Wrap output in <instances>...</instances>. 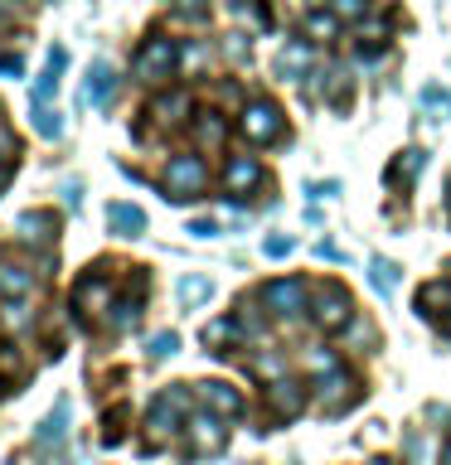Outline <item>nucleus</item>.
<instances>
[{
  "label": "nucleus",
  "mask_w": 451,
  "mask_h": 465,
  "mask_svg": "<svg viewBox=\"0 0 451 465\" xmlns=\"http://www.w3.org/2000/svg\"><path fill=\"white\" fill-rule=\"evenodd\" d=\"M189 412H195V407H189V388L160 392V398L151 402V412H145V450H160L170 436H180Z\"/></svg>",
  "instance_id": "1"
},
{
  "label": "nucleus",
  "mask_w": 451,
  "mask_h": 465,
  "mask_svg": "<svg viewBox=\"0 0 451 465\" xmlns=\"http://www.w3.org/2000/svg\"><path fill=\"white\" fill-rule=\"evenodd\" d=\"M165 199L175 203H189V199H199L204 189H209V165H204V155H170V165H165Z\"/></svg>",
  "instance_id": "2"
},
{
  "label": "nucleus",
  "mask_w": 451,
  "mask_h": 465,
  "mask_svg": "<svg viewBox=\"0 0 451 465\" xmlns=\"http://www.w3.org/2000/svg\"><path fill=\"white\" fill-rule=\"evenodd\" d=\"M306 282L301 276H276V282H267L257 291V301H262V311H267L272 320H282V325H296L301 311H306Z\"/></svg>",
  "instance_id": "3"
},
{
  "label": "nucleus",
  "mask_w": 451,
  "mask_h": 465,
  "mask_svg": "<svg viewBox=\"0 0 451 465\" xmlns=\"http://www.w3.org/2000/svg\"><path fill=\"white\" fill-rule=\"evenodd\" d=\"M282 126H286L282 107H276V102H267V97H253V102L238 112V131L247 136V145H272V141H282Z\"/></svg>",
  "instance_id": "4"
},
{
  "label": "nucleus",
  "mask_w": 451,
  "mask_h": 465,
  "mask_svg": "<svg viewBox=\"0 0 451 465\" xmlns=\"http://www.w3.org/2000/svg\"><path fill=\"white\" fill-rule=\"evenodd\" d=\"M311 320L326 334H340V330H349L355 325V296L340 286V282H326L316 291V305H311Z\"/></svg>",
  "instance_id": "5"
},
{
  "label": "nucleus",
  "mask_w": 451,
  "mask_h": 465,
  "mask_svg": "<svg viewBox=\"0 0 451 465\" xmlns=\"http://www.w3.org/2000/svg\"><path fill=\"white\" fill-rule=\"evenodd\" d=\"M131 68H136V78H145V83H165L175 68H180V39H145L141 49H136V58H131Z\"/></svg>",
  "instance_id": "6"
},
{
  "label": "nucleus",
  "mask_w": 451,
  "mask_h": 465,
  "mask_svg": "<svg viewBox=\"0 0 451 465\" xmlns=\"http://www.w3.org/2000/svg\"><path fill=\"white\" fill-rule=\"evenodd\" d=\"M185 436H189V456H214V450H224L228 446V427H224V417L214 412V407H199V412H189L185 417Z\"/></svg>",
  "instance_id": "7"
},
{
  "label": "nucleus",
  "mask_w": 451,
  "mask_h": 465,
  "mask_svg": "<svg viewBox=\"0 0 451 465\" xmlns=\"http://www.w3.org/2000/svg\"><path fill=\"white\" fill-rule=\"evenodd\" d=\"M355 398H359V378L345 369H330V373H316V402H320V412H330V417H340V412H349L355 407Z\"/></svg>",
  "instance_id": "8"
},
{
  "label": "nucleus",
  "mask_w": 451,
  "mask_h": 465,
  "mask_svg": "<svg viewBox=\"0 0 451 465\" xmlns=\"http://www.w3.org/2000/svg\"><path fill=\"white\" fill-rule=\"evenodd\" d=\"M73 305H78L83 315H93V320H102L112 311V282L107 276H78V286H73Z\"/></svg>",
  "instance_id": "9"
},
{
  "label": "nucleus",
  "mask_w": 451,
  "mask_h": 465,
  "mask_svg": "<svg viewBox=\"0 0 451 465\" xmlns=\"http://www.w3.org/2000/svg\"><path fill=\"white\" fill-rule=\"evenodd\" d=\"M224 189H228V199H243L247 189H257L262 184V165H257V155H228L224 160Z\"/></svg>",
  "instance_id": "10"
},
{
  "label": "nucleus",
  "mask_w": 451,
  "mask_h": 465,
  "mask_svg": "<svg viewBox=\"0 0 451 465\" xmlns=\"http://www.w3.org/2000/svg\"><path fill=\"white\" fill-rule=\"evenodd\" d=\"M349 87H355V83H349V73L345 68H320V73H311V97H320V102H330V107L335 112H345L349 107Z\"/></svg>",
  "instance_id": "11"
},
{
  "label": "nucleus",
  "mask_w": 451,
  "mask_h": 465,
  "mask_svg": "<svg viewBox=\"0 0 451 465\" xmlns=\"http://www.w3.org/2000/svg\"><path fill=\"white\" fill-rule=\"evenodd\" d=\"M15 238L29 242V247H54V242H58V218L44 213V209L20 213V218H15Z\"/></svg>",
  "instance_id": "12"
},
{
  "label": "nucleus",
  "mask_w": 451,
  "mask_h": 465,
  "mask_svg": "<svg viewBox=\"0 0 451 465\" xmlns=\"http://www.w3.org/2000/svg\"><path fill=\"white\" fill-rule=\"evenodd\" d=\"M39 276L25 267V262H15V257H0V296L5 301H25L29 291H35Z\"/></svg>",
  "instance_id": "13"
},
{
  "label": "nucleus",
  "mask_w": 451,
  "mask_h": 465,
  "mask_svg": "<svg viewBox=\"0 0 451 465\" xmlns=\"http://www.w3.org/2000/svg\"><path fill=\"white\" fill-rule=\"evenodd\" d=\"M267 402H272V412L276 417H301V407H306V388L296 383V378H276V383H267Z\"/></svg>",
  "instance_id": "14"
},
{
  "label": "nucleus",
  "mask_w": 451,
  "mask_h": 465,
  "mask_svg": "<svg viewBox=\"0 0 451 465\" xmlns=\"http://www.w3.org/2000/svg\"><path fill=\"white\" fill-rule=\"evenodd\" d=\"M199 340H204V349H214V354H228V344L247 340V330H243L238 315H218V320H209V325L199 330Z\"/></svg>",
  "instance_id": "15"
},
{
  "label": "nucleus",
  "mask_w": 451,
  "mask_h": 465,
  "mask_svg": "<svg viewBox=\"0 0 451 465\" xmlns=\"http://www.w3.org/2000/svg\"><path fill=\"white\" fill-rule=\"evenodd\" d=\"M417 311L427 320H446L451 315V282H422L417 286Z\"/></svg>",
  "instance_id": "16"
},
{
  "label": "nucleus",
  "mask_w": 451,
  "mask_h": 465,
  "mask_svg": "<svg viewBox=\"0 0 451 465\" xmlns=\"http://www.w3.org/2000/svg\"><path fill=\"white\" fill-rule=\"evenodd\" d=\"M199 398H204V407H214L218 417H238L243 412V392L233 383H199Z\"/></svg>",
  "instance_id": "17"
},
{
  "label": "nucleus",
  "mask_w": 451,
  "mask_h": 465,
  "mask_svg": "<svg viewBox=\"0 0 451 465\" xmlns=\"http://www.w3.org/2000/svg\"><path fill=\"white\" fill-rule=\"evenodd\" d=\"M311 44L306 39H291L282 54H276V73H282V78H306V73H311Z\"/></svg>",
  "instance_id": "18"
},
{
  "label": "nucleus",
  "mask_w": 451,
  "mask_h": 465,
  "mask_svg": "<svg viewBox=\"0 0 451 465\" xmlns=\"http://www.w3.org/2000/svg\"><path fill=\"white\" fill-rule=\"evenodd\" d=\"M64 68H68V49H49V58H44V73L35 78V102H49V97L58 93Z\"/></svg>",
  "instance_id": "19"
},
{
  "label": "nucleus",
  "mask_w": 451,
  "mask_h": 465,
  "mask_svg": "<svg viewBox=\"0 0 451 465\" xmlns=\"http://www.w3.org/2000/svg\"><path fill=\"white\" fill-rule=\"evenodd\" d=\"M112 64H102V58H97V64L93 68H87V83H83V102H87V107H107V97H112Z\"/></svg>",
  "instance_id": "20"
},
{
  "label": "nucleus",
  "mask_w": 451,
  "mask_h": 465,
  "mask_svg": "<svg viewBox=\"0 0 451 465\" xmlns=\"http://www.w3.org/2000/svg\"><path fill=\"white\" fill-rule=\"evenodd\" d=\"M189 107H195V102H189V93H185V87H175V93H160V97L151 102V116H155L160 126H175Z\"/></svg>",
  "instance_id": "21"
},
{
  "label": "nucleus",
  "mask_w": 451,
  "mask_h": 465,
  "mask_svg": "<svg viewBox=\"0 0 451 465\" xmlns=\"http://www.w3.org/2000/svg\"><path fill=\"white\" fill-rule=\"evenodd\" d=\"M247 373L262 378V383H276V378H286V354L282 349H257V354L247 359Z\"/></svg>",
  "instance_id": "22"
},
{
  "label": "nucleus",
  "mask_w": 451,
  "mask_h": 465,
  "mask_svg": "<svg viewBox=\"0 0 451 465\" xmlns=\"http://www.w3.org/2000/svg\"><path fill=\"white\" fill-rule=\"evenodd\" d=\"M107 223H112V232H122V238H141V232H145V213L136 209V203H112Z\"/></svg>",
  "instance_id": "23"
},
{
  "label": "nucleus",
  "mask_w": 451,
  "mask_h": 465,
  "mask_svg": "<svg viewBox=\"0 0 451 465\" xmlns=\"http://www.w3.org/2000/svg\"><path fill=\"white\" fill-rule=\"evenodd\" d=\"M195 136H199V145H214L218 151V145L228 141V122L214 107H204V112H195Z\"/></svg>",
  "instance_id": "24"
},
{
  "label": "nucleus",
  "mask_w": 451,
  "mask_h": 465,
  "mask_svg": "<svg viewBox=\"0 0 451 465\" xmlns=\"http://www.w3.org/2000/svg\"><path fill=\"white\" fill-rule=\"evenodd\" d=\"M64 436H68V402H58L54 412L44 417V427H39V436H35V441H39V446H58Z\"/></svg>",
  "instance_id": "25"
},
{
  "label": "nucleus",
  "mask_w": 451,
  "mask_h": 465,
  "mask_svg": "<svg viewBox=\"0 0 451 465\" xmlns=\"http://www.w3.org/2000/svg\"><path fill=\"white\" fill-rule=\"evenodd\" d=\"M136 315H141V296L136 301H112V311L102 315V325H107L112 334H122V330L136 325Z\"/></svg>",
  "instance_id": "26"
},
{
  "label": "nucleus",
  "mask_w": 451,
  "mask_h": 465,
  "mask_svg": "<svg viewBox=\"0 0 451 465\" xmlns=\"http://www.w3.org/2000/svg\"><path fill=\"white\" fill-rule=\"evenodd\" d=\"M170 20H180V25H209V0H170Z\"/></svg>",
  "instance_id": "27"
},
{
  "label": "nucleus",
  "mask_w": 451,
  "mask_h": 465,
  "mask_svg": "<svg viewBox=\"0 0 451 465\" xmlns=\"http://www.w3.org/2000/svg\"><path fill=\"white\" fill-rule=\"evenodd\" d=\"M335 29H340V15H335L330 5H326V10H311V15H306V35H311V39H330Z\"/></svg>",
  "instance_id": "28"
},
{
  "label": "nucleus",
  "mask_w": 451,
  "mask_h": 465,
  "mask_svg": "<svg viewBox=\"0 0 451 465\" xmlns=\"http://www.w3.org/2000/svg\"><path fill=\"white\" fill-rule=\"evenodd\" d=\"M369 282H374V291H384V296H388V291L398 286V267H393L388 257H374L369 262Z\"/></svg>",
  "instance_id": "29"
},
{
  "label": "nucleus",
  "mask_w": 451,
  "mask_h": 465,
  "mask_svg": "<svg viewBox=\"0 0 451 465\" xmlns=\"http://www.w3.org/2000/svg\"><path fill=\"white\" fill-rule=\"evenodd\" d=\"M214 296V282H204V276H180V301L185 305H199Z\"/></svg>",
  "instance_id": "30"
},
{
  "label": "nucleus",
  "mask_w": 451,
  "mask_h": 465,
  "mask_svg": "<svg viewBox=\"0 0 451 465\" xmlns=\"http://www.w3.org/2000/svg\"><path fill=\"white\" fill-rule=\"evenodd\" d=\"M35 131L39 136H64V116L49 112V102H35Z\"/></svg>",
  "instance_id": "31"
},
{
  "label": "nucleus",
  "mask_w": 451,
  "mask_h": 465,
  "mask_svg": "<svg viewBox=\"0 0 451 465\" xmlns=\"http://www.w3.org/2000/svg\"><path fill=\"white\" fill-rule=\"evenodd\" d=\"M306 369L330 373V369H340V354H335V349H306Z\"/></svg>",
  "instance_id": "32"
},
{
  "label": "nucleus",
  "mask_w": 451,
  "mask_h": 465,
  "mask_svg": "<svg viewBox=\"0 0 451 465\" xmlns=\"http://www.w3.org/2000/svg\"><path fill=\"white\" fill-rule=\"evenodd\" d=\"M422 107H427V112H442V116H451V93H446V87H422Z\"/></svg>",
  "instance_id": "33"
},
{
  "label": "nucleus",
  "mask_w": 451,
  "mask_h": 465,
  "mask_svg": "<svg viewBox=\"0 0 451 465\" xmlns=\"http://www.w3.org/2000/svg\"><path fill=\"white\" fill-rule=\"evenodd\" d=\"M326 5L340 15V20H364V15H369V0H326Z\"/></svg>",
  "instance_id": "34"
},
{
  "label": "nucleus",
  "mask_w": 451,
  "mask_h": 465,
  "mask_svg": "<svg viewBox=\"0 0 451 465\" xmlns=\"http://www.w3.org/2000/svg\"><path fill=\"white\" fill-rule=\"evenodd\" d=\"M15 160H20V141L10 126H0V165H15Z\"/></svg>",
  "instance_id": "35"
},
{
  "label": "nucleus",
  "mask_w": 451,
  "mask_h": 465,
  "mask_svg": "<svg viewBox=\"0 0 451 465\" xmlns=\"http://www.w3.org/2000/svg\"><path fill=\"white\" fill-rule=\"evenodd\" d=\"M175 349H180V334H155V340H151V359H170L175 354Z\"/></svg>",
  "instance_id": "36"
},
{
  "label": "nucleus",
  "mask_w": 451,
  "mask_h": 465,
  "mask_svg": "<svg viewBox=\"0 0 451 465\" xmlns=\"http://www.w3.org/2000/svg\"><path fill=\"white\" fill-rule=\"evenodd\" d=\"M417 170H422V151H407V160H398V165H393V180H398V174H403V180H413Z\"/></svg>",
  "instance_id": "37"
},
{
  "label": "nucleus",
  "mask_w": 451,
  "mask_h": 465,
  "mask_svg": "<svg viewBox=\"0 0 451 465\" xmlns=\"http://www.w3.org/2000/svg\"><path fill=\"white\" fill-rule=\"evenodd\" d=\"M291 247H296V242H291V232H286V238H282V232H272V238L262 242V252H267V257H286Z\"/></svg>",
  "instance_id": "38"
},
{
  "label": "nucleus",
  "mask_w": 451,
  "mask_h": 465,
  "mask_svg": "<svg viewBox=\"0 0 451 465\" xmlns=\"http://www.w3.org/2000/svg\"><path fill=\"white\" fill-rule=\"evenodd\" d=\"M0 373H20V354H15V344H0Z\"/></svg>",
  "instance_id": "39"
},
{
  "label": "nucleus",
  "mask_w": 451,
  "mask_h": 465,
  "mask_svg": "<svg viewBox=\"0 0 451 465\" xmlns=\"http://www.w3.org/2000/svg\"><path fill=\"white\" fill-rule=\"evenodd\" d=\"M199 58H204L199 44H180V68H199Z\"/></svg>",
  "instance_id": "40"
},
{
  "label": "nucleus",
  "mask_w": 451,
  "mask_h": 465,
  "mask_svg": "<svg viewBox=\"0 0 451 465\" xmlns=\"http://www.w3.org/2000/svg\"><path fill=\"white\" fill-rule=\"evenodd\" d=\"M122 407H112V412H107V441H122Z\"/></svg>",
  "instance_id": "41"
},
{
  "label": "nucleus",
  "mask_w": 451,
  "mask_h": 465,
  "mask_svg": "<svg viewBox=\"0 0 451 465\" xmlns=\"http://www.w3.org/2000/svg\"><path fill=\"white\" fill-rule=\"evenodd\" d=\"M189 232H195V238H214L218 223H214V218H195V223H189Z\"/></svg>",
  "instance_id": "42"
},
{
  "label": "nucleus",
  "mask_w": 451,
  "mask_h": 465,
  "mask_svg": "<svg viewBox=\"0 0 451 465\" xmlns=\"http://www.w3.org/2000/svg\"><path fill=\"white\" fill-rule=\"evenodd\" d=\"M0 73H15V78H25V58L15 54V58H0Z\"/></svg>",
  "instance_id": "43"
},
{
  "label": "nucleus",
  "mask_w": 451,
  "mask_h": 465,
  "mask_svg": "<svg viewBox=\"0 0 451 465\" xmlns=\"http://www.w3.org/2000/svg\"><path fill=\"white\" fill-rule=\"evenodd\" d=\"M316 257H326V262H340L345 252H340V247H335V242H316Z\"/></svg>",
  "instance_id": "44"
},
{
  "label": "nucleus",
  "mask_w": 451,
  "mask_h": 465,
  "mask_svg": "<svg viewBox=\"0 0 451 465\" xmlns=\"http://www.w3.org/2000/svg\"><path fill=\"white\" fill-rule=\"evenodd\" d=\"M311 194H316V199H326V194H340V180H326V184H311Z\"/></svg>",
  "instance_id": "45"
},
{
  "label": "nucleus",
  "mask_w": 451,
  "mask_h": 465,
  "mask_svg": "<svg viewBox=\"0 0 451 465\" xmlns=\"http://www.w3.org/2000/svg\"><path fill=\"white\" fill-rule=\"evenodd\" d=\"M78 199H83V189L78 184H64V203H68V209H78Z\"/></svg>",
  "instance_id": "46"
},
{
  "label": "nucleus",
  "mask_w": 451,
  "mask_h": 465,
  "mask_svg": "<svg viewBox=\"0 0 451 465\" xmlns=\"http://www.w3.org/2000/svg\"><path fill=\"white\" fill-rule=\"evenodd\" d=\"M10 170H15V165H0V189H5V180H10Z\"/></svg>",
  "instance_id": "47"
},
{
  "label": "nucleus",
  "mask_w": 451,
  "mask_h": 465,
  "mask_svg": "<svg viewBox=\"0 0 451 465\" xmlns=\"http://www.w3.org/2000/svg\"><path fill=\"white\" fill-rule=\"evenodd\" d=\"M442 334H446V340H451V315H446V320H442Z\"/></svg>",
  "instance_id": "48"
},
{
  "label": "nucleus",
  "mask_w": 451,
  "mask_h": 465,
  "mask_svg": "<svg viewBox=\"0 0 451 465\" xmlns=\"http://www.w3.org/2000/svg\"><path fill=\"white\" fill-rule=\"evenodd\" d=\"M442 465H451V446H446V450H442Z\"/></svg>",
  "instance_id": "49"
},
{
  "label": "nucleus",
  "mask_w": 451,
  "mask_h": 465,
  "mask_svg": "<svg viewBox=\"0 0 451 465\" xmlns=\"http://www.w3.org/2000/svg\"><path fill=\"white\" fill-rule=\"evenodd\" d=\"M224 5H233V10H243V0H224Z\"/></svg>",
  "instance_id": "50"
},
{
  "label": "nucleus",
  "mask_w": 451,
  "mask_h": 465,
  "mask_svg": "<svg viewBox=\"0 0 451 465\" xmlns=\"http://www.w3.org/2000/svg\"><path fill=\"white\" fill-rule=\"evenodd\" d=\"M446 203H451V180H446Z\"/></svg>",
  "instance_id": "51"
},
{
  "label": "nucleus",
  "mask_w": 451,
  "mask_h": 465,
  "mask_svg": "<svg viewBox=\"0 0 451 465\" xmlns=\"http://www.w3.org/2000/svg\"><path fill=\"white\" fill-rule=\"evenodd\" d=\"M374 465H393V460H374Z\"/></svg>",
  "instance_id": "52"
},
{
  "label": "nucleus",
  "mask_w": 451,
  "mask_h": 465,
  "mask_svg": "<svg viewBox=\"0 0 451 465\" xmlns=\"http://www.w3.org/2000/svg\"><path fill=\"white\" fill-rule=\"evenodd\" d=\"M446 282H451V267H446Z\"/></svg>",
  "instance_id": "53"
},
{
  "label": "nucleus",
  "mask_w": 451,
  "mask_h": 465,
  "mask_svg": "<svg viewBox=\"0 0 451 465\" xmlns=\"http://www.w3.org/2000/svg\"><path fill=\"white\" fill-rule=\"evenodd\" d=\"M311 5H320V0H311Z\"/></svg>",
  "instance_id": "54"
}]
</instances>
